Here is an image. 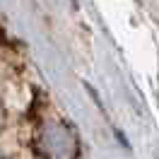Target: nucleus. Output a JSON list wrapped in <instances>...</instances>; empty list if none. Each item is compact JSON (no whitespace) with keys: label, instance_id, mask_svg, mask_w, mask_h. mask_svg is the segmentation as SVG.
Wrapping results in <instances>:
<instances>
[{"label":"nucleus","instance_id":"obj_1","mask_svg":"<svg viewBox=\"0 0 159 159\" xmlns=\"http://www.w3.org/2000/svg\"><path fill=\"white\" fill-rule=\"evenodd\" d=\"M36 149H39L41 159H75V154H77V140H75L72 130L65 123L51 120V123H46L39 130Z\"/></svg>","mask_w":159,"mask_h":159},{"label":"nucleus","instance_id":"obj_2","mask_svg":"<svg viewBox=\"0 0 159 159\" xmlns=\"http://www.w3.org/2000/svg\"><path fill=\"white\" fill-rule=\"evenodd\" d=\"M0 123H2V109H0Z\"/></svg>","mask_w":159,"mask_h":159},{"label":"nucleus","instance_id":"obj_3","mask_svg":"<svg viewBox=\"0 0 159 159\" xmlns=\"http://www.w3.org/2000/svg\"><path fill=\"white\" fill-rule=\"evenodd\" d=\"M0 159H5V157H0Z\"/></svg>","mask_w":159,"mask_h":159}]
</instances>
